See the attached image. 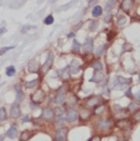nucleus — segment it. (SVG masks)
Segmentation results:
<instances>
[{"mask_svg":"<svg viewBox=\"0 0 140 141\" xmlns=\"http://www.w3.org/2000/svg\"><path fill=\"white\" fill-rule=\"evenodd\" d=\"M31 99H32V102H33V103L39 104V103L43 102L44 99H45V93H44V91L41 90V89L37 90L34 94L31 95Z\"/></svg>","mask_w":140,"mask_h":141,"instance_id":"obj_1","label":"nucleus"},{"mask_svg":"<svg viewBox=\"0 0 140 141\" xmlns=\"http://www.w3.org/2000/svg\"><path fill=\"white\" fill-rule=\"evenodd\" d=\"M65 93H66V87L61 86L58 90H57V94L54 99V102L56 104H61L65 101Z\"/></svg>","mask_w":140,"mask_h":141,"instance_id":"obj_2","label":"nucleus"},{"mask_svg":"<svg viewBox=\"0 0 140 141\" xmlns=\"http://www.w3.org/2000/svg\"><path fill=\"white\" fill-rule=\"evenodd\" d=\"M54 116H55V113H54V111L52 108L46 107V108L43 110L41 117H42V119L44 121H51V120H53Z\"/></svg>","mask_w":140,"mask_h":141,"instance_id":"obj_3","label":"nucleus"},{"mask_svg":"<svg viewBox=\"0 0 140 141\" xmlns=\"http://www.w3.org/2000/svg\"><path fill=\"white\" fill-rule=\"evenodd\" d=\"M52 63H53V54H52V53H48L47 58H46V61L44 62V65L42 66L43 74H46V73L49 70V69H50L51 66H52Z\"/></svg>","mask_w":140,"mask_h":141,"instance_id":"obj_4","label":"nucleus"},{"mask_svg":"<svg viewBox=\"0 0 140 141\" xmlns=\"http://www.w3.org/2000/svg\"><path fill=\"white\" fill-rule=\"evenodd\" d=\"M68 130L67 128H59L55 132V140L56 141H66Z\"/></svg>","mask_w":140,"mask_h":141,"instance_id":"obj_5","label":"nucleus"},{"mask_svg":"<svg viewBox=\"0 0 140 141\" xmlns=\"http://www.w3.org/2000/svg\"><path fill=\"white\" fill-rule=\"evenodd\" d=\"M21 114H22V111L18 103H14L10 107V117L12 119H17L21 117Z\"/></svg>","mask_w":140,"mask_h":141,"instance_id":"obj_6","label":"nucleus"},{"mask_svg":"<svg viewBox=\"0 0 140 141\" xmlns=\"http://www.w3.org/2000/svg\"><path fill=\"white\" fill-rule=\"evenodd\" d=\"M14 90H15V92H16V101H17V103H20V102H22V101L24 100V98H25V93L23 92L21 86L18 84L14 85Z\"/></svg>","mask_w":140,"mask_h":141,"instance_id":"obj_7","label":"nucleus"},{"mask_svg":"<svg viewBox=\"0 0 140 141\" xmlns=\"http://www.w3.org/2000/svg\"><path fill=\"white\" fill-rule=\"evenodd\" d=\"M83 50H84L85 52H87V53H89V52H92V50H93V39L92 38H88L85 43L83 44Z\"/></svg>","mask_w":140,"mask_h":141,"instance_id":"obj_8","label":"nucleus"},{"mask_svg":"<svg viewBox=\"0 0 140 141\" xmlns=\"http://www.w3.org/2000/svg\"><path fill=\"white\" fill-rule=\"evenodd\" d=\"M103 79H104V75H103V73L96 70V72L94 73V75H93V78H91V79H90V82H95V83H98V82H101Z\"/></svg>","mask_w":140,"mask_h":141,"instance_id":"obj_9","label":"nucleus"},{"mask_svg":"<svg viewBox=\"0 0 140 141\" xmlns=\"http://www.w3.org/2000/svg\"><path fill=\"white\" fill-rule=\"evenodd\" d=\"M98 127L102 130H109L111 128V122L106 119H101L98 122Z\"/></svg>","mask_w":140,"mask_h":141,"instance_id":"obj_10","label":"nucleus"},{"mask_svg":"<svg viewBox=\"0 0 140 141\" xmlns=\"http://www.w3.org/2000/svg\"><path fill=\"white\" fill-rule=\"evenodd\" d=\"M16 134H17V129H16V127L14 125H12L11 127L7 130V132H6V136L9 139H14L16 137Z\"/></svg>","mask_w":140,"mask_h":141,"instance_id":"obj_11","label":"nucleus"},{"mask_svg":"<svg viewBox=\"0 0 140 141\" xmlns=\"http://www.w3.org/2000/svg\"><path fill=\"white\" fill-rule=\"evenodd\" d=\"M28 70L30 73H37L39 70V66L36 61H30L28 65Z\"/></svg>","mask_w":140,"mask_h":141,"instance_id":"obj_12","label":"nucleus"},{"mask_svg":"<svg viewBox=\"0 0 140 141\" xmlns=\"http://www.w3.org/2000/svg\"><path fill=\"white\" fill-rule=\"evenodd\" d=\"M77 119H78V113L75 110H70L68 117H67V120L69 122H75V121H77Z\"/></svg>","mask_w":140,"mask_h":141,"instance_id":"obj_13","label":"nucleus"},{"mask_svg":"<svg viewBox=\"0 0 140 141\" xmlns=\"http://www.w3.org/2000/svg\"><path fill=\"white\" fill-rule=\"evenodd\" d=\"M121 6H122V8H123V10H124V11L129 12V10L131 9V6H132V1L125 0V1H123V2H122Z\"/></svg>","mask_w":140,"mask_h":141,"instance_id":"obj_14","label":"nucleus"},{"mask_svg":"<svg viewBox=\"0 0 140 141\" xmlns=\"http://www.w3.org/2000/svg\"><path fill=\"white\" fill-rule=\"evenodd\" d=\"M31 137H32V133H31L30 131H28V130H26V131H24V132L21 134L20 139H21V141H28Z\"/></svg>","mask_w":140,"mask_h":141,"instance_id":"obj_15","label":"nucleus"},{"mask_svg":"<svg viewBox=\"0 0 140 141\" xmlns=\"http://www.w3.org/2000/svg\"><path fill=\"white\" fill-rule=\"evenodd\" d=\"M113 81L117 82V83H120V84L127 85L131 82V79H126V78H124V77H117Z\"/></svg>","mask_w":140,"mask_h":141,"instance_id":"obj_16","label":"nucleus"},{"mask_svg":"<svg viewBox=\"0 0 140 141\" xmlns=\"http://www.w3.org/2000/svg\"><path fill=\"white\" fill-rule=\"evenodd\" d=\"M101 14H102V7L99 6V5H96V6L93 8V10H92V15H93L94 17H98V16H100Z\"/></svg>","mask_w":140,"mask_h":141,"instance_id":"obj_17","label":"nucleus"},{"mask_svg":"<svg viewBox=\"0 0 140 141\" xmlns=\"http://www.w3.org/2000/svg\"><path fill=\"white\" fill-rule=\"evenodd\" d=\"M105 49H106V44H103V45H101V46H99L97 49H96V52H95V55L97 57H100L103 53H104V51H105Z\"/></svg>","mask_w":140,"mask_h":141,"instance_id":"obj_18","label":"nucleus"},{"mask_svg":"<svg viewBox=\"0 0 140 141\" xmlns=\"http://www.w3.org/2000/svg\"><path fill=\"white\" fill-rule=\"evenodd\" d=\"M131 124H130V122L128 121V120H125V119H123V120H121V121H119L118 123H117V126L120 128H127L129 127Z\"/></svg>","mask_w":140,"mask_h":141,"instance_id":"obj_19","label":"nucleus"},{"mask_svg":"<svg viewBox=\"0 0 140 141\" xmlns=\"http://www.w3.org/2000/svg\"><path fill=\"white\" fill-rule=\"evenodd\" d=\"M87 104L89 106H96L97 104H99V99L97 97H95V96H93V97H91V98L88 100Z\"/></svg>","mask_w":140,"mask_h":141,"instance_id":"obj_20","label":"nucleus"},{"mask_svg":"<svg viewBox=\"0 0 140 141\" xmlns=\"http://www.w3.org/2000/svg\"><path fill=\"white\" fill-rule=\"evenodd\" d=\"M38 82H39V79H35V80H33V81H29V82H26L25 83V86H26V88H33V87H35L36 85L38 84Z\"/></svg>","mask_w":140,"mask_h":141,"instance_id":"obj_21","label":"nucleus"},{"mask_svg":"<svg viewBox=\"0 0 140 141\" xmlns=\"http://www.w3.org/2000/svg\"><path fill=\"white\" fill-rule=\"evenodd\" d=\"M7 118V113L4 107H0V122H4Z\"/></svg>","mask_w":140,"mask_h":141,"instance_id":"obj_22","label":"nucleus"},{"mask_svg":"<svg viewBox=\"0 0 140 141\" xmlns=\"http://www.w3.org/2000/svg\"><path fill=\"white\" fill-rule=\"evenodd\" d=\"M98 26H99V23H98L97 21H92V22L90 23V25H89V31L94 32V31L98 28Z\"/></svg>","mask_w":140,"mask_h":141,"instance_id":"obj_23","label":"nucleus"},{"mask_svg":"<svg viewBox=\"0 0 140 141\" xmlns=\"http://www.w3.org/2000/svg\"><path fill=\"white\" fill-rule=\"evenodd\" d=\"M73 50L75 52H80V50H81V44L77 40H74V42H73Z\"/></svg>","mask_w":140,"mask_h":141,"instance_id":"obj_24","label":"nucleus"},{"mask_svg":"<svg viewBox=\"0 0 140 141\" xmlns=\"http://www.w3.org/2000/svg\"><path fill=\"white\" fill-rule=\"evenodd\" d=\"M91 67H92L93 69H95L96 70H98V72H100V70H102V63H101V61H99V60L95 61L94 63H92Z\"/></svg>","mask_w":140,"mask_h":141,"instance_id":"obj_25","label":"nucleus"},{"mask_svg":"<svg viewBox=\"0 0 140 141\" xmlns=\"http://www.w3.org/2000/svg\"><path fill=\"white\" fill-rule=\"evenodd\" d=\"M14 74H15V69H14V67L10 66V67H8V68L6 69V75H7L8 77L14 76Z\"/></svg>","mask_w":140,"mask_h":141,"instance_id":"obj_26","label":"nucleus"},{"mask_svg":"<svg viewBox=\"0 0 140 141\" xmlns=\"http://www.w3.org/2000/svg\"><path fill=\"white\" fill-rule=\"evenodd\" d=\"M70 72H71L70 67H67L65 70H62V77H63L65 79H69V78H70Z\"/></svg>","mask_w":140,"mask_h":141,"instance_id":"obj_27","label":"nucleus"},{"mask_svg":"<svg viewBox=\"0 0 140 141\" xmlns=\"http://www.w3.org/2000/svg\"><path fill=\"white\" fill-rule=\"evenodd\" d=\"M81 117L84 119V120H87L89 117H90V112L88 110H82L81 111ZM81 118V119H82Z\"/></svg>","mask_w":140,"mask_h":141,"instance_id":"obj_28","label":"nucleus"},{"mask_svg":"<svg viewBox=\"0 0 140 141\" xmlns=\"http://www.w3.org/2000/svg\"><path fill=\"white\" fill-rule=\"evenodd\" d=\"M53 22H54V20H53V16H52V15L46 16V18H45V21H44V23H45L46 25H51V24H53Z\"/></svg>","mask_w":140,"mask_h":141,"instance_id":"obj_29","label":"nucleus"},{"mask_svg":"<svg viewBox=\"0 0 140 141\" xmlns=\"http://www.w3.org/2000/svg\"><path fill=\"white\" fill-rule=\"evenodd\" d=\"M114 5H116V1H109L106 3V5H105V9L110 10V9H112V7H114Z\"/></svg>","mask_w":140,"mask_h":141,"instance_id":"obj_30","label":"nucleus"},{"mask_svg":"<svg viewBox=\"0 0 140 141\" xmlns=\"http://www.w3.org/2000/svg\"><path fill=\"white\" fill-rule=\"evenodd\" d=\"M129 108H130V111H136V110H139V105L134 102H131L129 104Z\"/></svg>","mask_w":140,"mask_h":141,"instance_id":"obj_31","label":"nucleus"},{"mask_svg":"<svg viewBox=\"0 0 140 141\" xmlns=\"http://www.w3.org/2000/svg\"><path fill=\"white\" fill-rule=\"evenodd\" d=\"M10 49H14V46H6V47H3V48H1L0 49V54H4L5 52H7L8 50H10Z\"/></svg>","mask_w":140,"mask_h":141,"instance_id":"obj_32","label":"nucleus"},{"mask_svg":"<svg viewBox=\"0 0 140 141\" xmlns=\"http://www.w3.org/2000/svg\"><path fill=\"white\" fill-rule=\"evenodd\" d=\"M54 113L57 114V116H61V114H63V113H65V108H63V107H61V106H60V107H57V108H56V111L54 112Z\"/></svg>","mask_w":140,"mask_h":141,"instance_id":"obj_33","label":"nucleus"},{"mask_svg":"<svg viewBox=\"0 0 140 141\" xmlns=\"http://www.w3.org/2000/svg\"><path fill=\"white\" fill-rule=\"evenodd\" d=\"M103 111H104V105H100V106L96 107V110H95V113H96V114H99V113H102Z\"/></svg>","mask_w":140,"mask_h":141,"instance_id":"obj_34","label":"nucleus"},{"mask_svg":"<svg viewBox=\"0 0 140 141\" xmlns=\"http://www.w3.org/2000/svg\"><path fill=\"white\" fill-rule=\"evenodd\" d=\"M126 24V17H122V18H120L119 21H118V25L121 27V26H123V25H125Z\"/></svg>","mask_w":140,"mask_h":141,"instance_id":"obj_35","label":"nucleus"},{"mask_svg":"<svg viewBox=\"0 0 140 141\" xmlns=\"http://www.w3.org/2000/svg\"><path fill=\"white\" fill-rule=\"evenodd\" d=\"M102 93H103V95H105V96H110V90H109V88H107V87H103Z\"/></svg>","mask_w":140,"mask_h":141,"instance_id":"obj_36","label":"nucleus"},{"mask_svg":"<svg viewBox=\"0 0 140 141\" xmlns=\"http://www.w3.org/2000/svg\"><path fill=\"white\" fill-rule=\"evenodd\" d=\"M133 118H134V120H135V121H137V122H140V111H138L137 113H135Z\"/></svg>","mask_w":140,"mask_h":141,"instance_id":"obj_37","label":"nucleus"},{"mask_svg":"<svg viewBox=\"0 0 140 141\" xmlns=\"http://www.w3.org/2000/svg\"><path fill=\"white\" fill-rule=\"evenodd\" d=\"M63 122H65V119H63V118H60V119H58L55 122V125H57V126H58V125H61Z\"/></svg>","mask_w":140,"mask_h":141,"instance_id":"obj_38","label":"nucleus"},{"mask_svg":"<svg viewBox=\"0 0 140 141\" xmlns=\"http://www.w3.org/2000/svg\"><path fill=\"white\" fill-rule=\"evenodd\" d=\"M111 17H112V14L109 12L107 16H105V17H104V22H105V23H110V21H111Z\"/></svg>","mask_w":140,"mask_h":141,"instance_id":"obj_39","label":"nucleus"},{"mask_svg":"<svg viewBox=\"0 0 140 141\" xmlns=\"http://www.w3.org/2000/svg\"><path fill=\"white\" fill-rule=\"evenodd\" d=\"M79 72V68H73V69H71V73L72 74H77Z\"/></svg>","mask_w":140,"mask_h":141,"instance_id":"obj_40","label":"nucleus"},{"mask_svg":"<svg viewBox=\"0 0 140 141\" xmlns=\"http://www.w3.org/2000/svg\"><path fill=\"white\" fill-rule=\"evenodd\" d=\"M89 141H100V137H99V136H94V137H92Z\"/></svg>","mask_w":140,"mask_h":141,"instance_id":"obj_41","label":"nucleus"},{"mask_svg":"<svg viewBox=\"0 0 140 141\" xmlns=\"http://www.w3.org/2000/svg\"><path fill=\"white\" fill-rule=\"evenodd\" d=\"M32 28V27H30V26H26V27H24V28L22 29V33H24V32H26V31H28V30H30V29Z\"/></svg>","mask_w":140,"mask_h":141,"instance_id":"obj_42","label":"nucleus"},{"mask_svg":"<svg viewBox=\"0 0 140 141\" xmlns=\"http://www.w3.org/2000/svg\"><path fill=\"white\" fill-rule=\"evenodd\" d=\"M134 97H135L136 100H139L140 101V92H138L137 94H135V95H134Z\"/></svg>","mask_w":140,"mask_h":141,"instance_id":"obj_43","label":"nucleus"},{"mask_svg":"<svg viewBox=\"0 0 140 141\" xmlns=\"http://www.w3.org/2000/svg\"><path fill=\"white\" fill-rule=\"evenodd\" d=\"M131 91H132V89H131V88H129V89L127 90V92H126L127 96H130V95H131Z\"/></svg>","mask_w":140,"mask_h":141,"instance_id":"obj_44","label":"nucleus"},{"mask_svg":"<svg viewBox=\"0 0 140 141\" xmlns=\"http://www.w3.org/2000/svg\"><path fill=\"white\" fill-rule=\"evenodd\" d=\"M5 32H6V29H5V28H1V29H0V36H1L3 33H5Z\"/></svg>","mask_w":140,"mask_h":141,"instance_id":"obj_45","label":"nucleus"},{"mask_svg":"<svg viewBox=\"0 0 140 141\" xmlns=\"http://www.w3.org/2000/svg\"><path fill=\"white\" fill-rule=\"evenodd\" d=\"M29 121H30V120L28 119V116H26V117L23 119V122H24V123H25V122H29Z\"/></svg>","mask_w":140,"mask_h":141,"instance_id":"obj_46","label":"nucleus"},{"mask_svg":"<svg viewBox=\"0 0 140 141\" xmlns=\"http://www.w3.org/2000/svg\"><path fill=\"white\" fill-rule=\"evenodd\" d=\"M97 1H89V6H91V5H93L94 3H96Z\"/></svg>","mask_w":140,"mask_h":141,"instance_id":"obj_47","label":"nucleus"},{"mask_svg":"<svg viewBox=\"0 0 140 141\" xmlns=\"http://www.w3.org/2000/svg\"><path fill=\"white\" fill-rule=\"evenodd\" d=\"M74 36H75V33H70V34H69V36H68V37H74Z\"/></svg>","mask_w":140,"mask_h":141,"instance_id":"obj_48","label":"nucleus"},{"mask_svg":"<svg viewBox=\"0 0 140 141\" xmlns=\"http://www.w3.org/2000/svg\"><path fill=\"white\" fill-rule=\"evenodd\" d=\"M0 141H3V138H2V136H0Z\"/></svg>","mask_w":140,"mask_h":141,"instance_id":"obj_49","label":"nucleus"},{"mask_svg":"<svg viewBox=\"0 0 140 141\" xmlns=\"http://www.w3.org/2000/svg\"><path fill=\"white\" fill-rule=\"evenodd\" d=\"M139 80H140V76H139Z\"/></svg>","mask_w":140,"mask_h":141,"instance_id":"obj_50","label":"nucleus"}]
</instances>
